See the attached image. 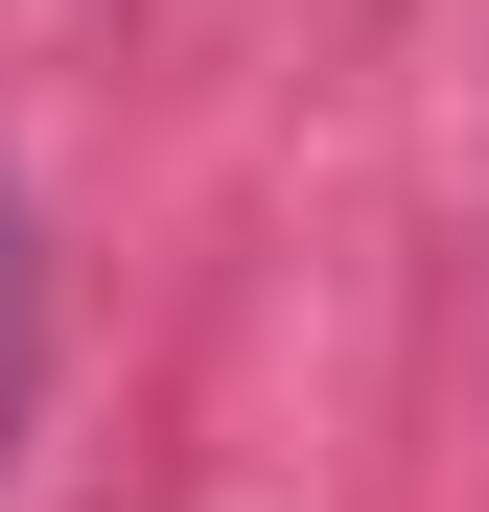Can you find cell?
Masks as SVG:
<instances>
[{"label":"cell","mask_w":489,"mask_h":512,"mask_svg":"<svg viewBox=\"0 0 489 512\" xmlns=\"http://www.w3.org/2000/svg\"><path fill=\"white\" fill-rule=\"evenodd\" d=\"M24 326L47 303H24V187H0V419H24Z\"/></svg>","instance_id":"6da1fadb"}]
</instances>
